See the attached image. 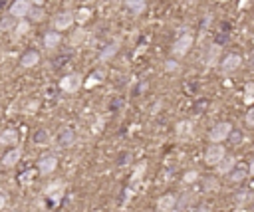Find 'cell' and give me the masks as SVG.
<instances>
[{"label": "cell", "mask_w": 254, "mask_h": 212, "mask_svg": "<svg viewBox=\"0 0 254 212\" xmlns=\"http://www.w3.org/2000/svg\"><path fill=\"white\" fill-rule=\"evenodd\" d=\"M60 42H62V34H60V32H56V30H50V32H46V34H44V46H46L48 50L58 48V46H60Z\"/></svg>", "instance_id": "4fadbf2b"}, {"label": "cell", "mask_w": 254, "mask_h": 212, "mask_svg": "<svg viewBox=\"0 0 254 212\" xmlns=\"http://www.w3.org/2000/svg\"><path fill=\"white\" fill-rule=\"evenodd\" d=\"M16 143H18L16 129H4L0 133V145H16Z\"/></svg>", "instance_id": "2e32d148"}, {"label": "cell", "mask_w": 254, "mask_h": 212, "mask_svg": "<svg viewBox=\"0 0 254 212\" xmlns=\"http://www.w3.org/2000/svg\"><path fill=\"white\" fill-rule=\"evenodd\" d=\"M225 157H227L225 147H222V145H211L207 149V153H205V163L211 165V167H216Z\"/></svg>", "instance_id": "277c9868"}, {"label": "cell", "mask_w": 254, "mask_h": 212, "mask_svg": "<svg viewBox=\"0 0 254 212\" xmlns=\"http://www.w3.org/2000/svg\"><path fill=\"white\" fill-rule=\"evenodd\" d=\"M193 123H190V121H179L177 123V127H175V135L181 139V141H187V139H190L193 137Z\"/></svg>", "instance_id": "9c48e42d"}, {"label": "cell", "mask_w": 254, "mask_h": 212, "mask_svg": "<svg viewBox=\"0 0 254 212\" xmlns=\"http://www.w3.org/2000/svg\"><path fill=\"white\" fill-rule=\"evenodd\" d=\"M56 167H58V159L54 155H42L38 159V173L44 174V176L52 174L56 171Z\"/></svg>", "instance_id": "52a82bcc"}, {"label": "cell", "mask_w": 254, "mask_h": 212, "mask_svg": "<svg viewBox=\"0 0 254 212\" xmlns=\"http://www.w3.org/2000/svg\"><path fill=\"white\" fill-rule=\"evenodd\" d=\"M104 76H106V74H104L102 70H100V72H95V74H91V76L87 77V81H85L84 85H85L87 89H91L93 85H98V83H102V79H104Z\"/></svg>", "instance_id": "603a6c76"}, {"label": "cell", "mask_w": 254, "mask_h": 212, "mask_svg": "<svg viewBox=\"0 0 254 212\" xmlns=\"http://www.w3.org/2000/svg\"><path fill=\"white\" fill-rule=\"evenodd\" d=\"M240 66H242V58H240L238 54H229V56L220 62V70H222V74H227V76L238 72Z\"/></svg>", "instance_id": "5b68a950"}, {"label": "cell", "mask_w": 254, "mask_h": 212, "mask_svg": "<svg viewBox=\"0 0 254 212\" xmlns=\"http://www.w3.org/2000/svg\"><path fill=\"white\" fill-rule=\"evenodd\" d=\"M34 176H36V171H24V173L20 174V185H30Z\"/></svg>", "instance_id": "4316f807"}, {"label": "cell", "mask_w": 254, "mask_h": 212, "mask_svg": "<svg viewBox=\"0 0 254 212\" xmlns=\"http://www.w3.org/2000/svg\"><path fill=\"white\" fill-rule=\"evenodd\" d=\"M145 163H141V165H137L135 167V171H133V176H131V183H139V180H141V174L145 173Z\"/></svg>", "instance_id": "83f0119b"}, {"label": "cell", "mask_w": 254, "mask_h": 212, "mask_svg": "<svg viewBox=\"0 0 254 212\" xmlns=\"http://www.w3.org/2000/svg\"><path fill=\"white\" fill-rule=\"evenodd\" d=\"M82 85H84V81H82L80 74H68V76H64L62 81H60V89L62 92H66V94H76Z\"/></svg>", "instance_id": "3957f363"}, {"label": "cell", "mask_w": 254, "mask_h": 212, "mask_svg": "<svg viewBox=\"0 0 254 212\" xmlns=\"http://www.w3.org/2000/svg\"><path fill=\"white\" fill-rule=\"evenodd\" d=\"M244 176H246V171H244V169H238V171H233L229 178L233 180V183H240V180H244Z\"/></svg>", "instance_id": "4dcf8cb0"}, {"label": "cell", "mask_w": 254, "mask_h": 212, "mask_svg": "<svg viewBox=\"0 0 254 212\" xmlns=\"http://www.w3.org/2000/svg\"><path fill=\"white\" fill-rule=\"evenodd\" d=\"M14 28H16V18H12L10 14L0 20V32H8V30H14Z\"/></svg>", "instance_id": "44dd1931"}, {"label": "cell", "mask_w": 254, "mask_h": 212, "mask_svg": "<svg viewBox=\"0 0 254 212\" xmlns=\"http://www.w3.org/2000/svg\"><path fill=\"white\" fill-rule=\"evenodd\" d=\"M197 178H199V173H197V171H189V173H185V176H183L185 183H195Z\"/></svg>", "instance_id": "d6a6232c"}, {"label": "cell", "mask_w": 254, "mask_h": 212, "mask_svg": "<svg viewBox=\"0 0 254 212\" xmlns=\"http://www.w3.org/2000/svg\"><path fill=\"white\" fill-rule=\"evenodd\" d=\"M38 62H40V54H38V52H26V54L22 56V59H20V66L28 70V68L38 66Z\"/></svg>", "instance_id": "5bb4252c"}, {"label": "cell", "mask_w": 254, "mask_h": 212, "mask_svg": "<svg viewBox=\"0 0 254 212\" xmlns=\"http://www.w3.org/2000/svg\"><path fill=\"white\" fill-rule=\"evenodd\" d=\"M89 18H91V8H80V10L74 14V20H76L78 24H85Z\"/></svg>", "instance_id": "7402d4cb"}, {"label": "cell", "mask_w": 254, "mask_h": 212, "mask_svg": "<svg viewBox=\"0 0 254 212\" xmlns=\"http://www.w3.org/2000/svg\"><path fill=\"white\" fill-rule=\"evenodd\" d=\"M6 206V198H4V194H0V210H2Z\"/></svg>", "instance_id": "8d00e7d4"}, {"label": "cell", "mask_w": 254, "mask_h": 212, "mask_svg": "<svg viewBox=\"0 0 254 212\" xmlns=\"http://www.w3.org/2000/svg\"><path fill=\"white\" fill-rule=\"evenodd\" d=\"M218 56H220V46L212 44V46L209 48V56H207V66H209V68L216 64V59H218Z\"/></svg>", "instance_id": "ffe728a7"}, {"label": "cell", "mask_w": 254, "mask_h": 212, "mask_svg": "<svg viewBox=\"0 0 254 212\" xmlns=\"http://www.w3.org/2000/svg\"><path fill=\"white\" fill-rule=\"evenodd\" d=\"M87 2H93V0H87Z\"/></svg>", "instance_id": "60d3db41"}, {"label": "cell", "mask_w": 254, "mask_h": 212, "mask_svg": "<svg viewBox=\"0 0 254 212\" xmlns=\"http://www.w3.org/2000/svg\"><path fill=\"white\" fill-rule=\"evenodd\" d=\"M34 141H36V143H38L40 147H44V145L48 143V133H46V131H40V133H36Z\"/></svg>", "instance_id": "1f68e13d"}, {"label": "cell", "mask_w": 254, "mask_h": 212, "mask_svg": "<svg viewBox=\"0 0 254 212\" xmlns=\"http://www.w3.org/2000/svg\"><path fill=\"white\" fill-rule=\"evenodd\" d=\"M102 125H104V121L100 119V121H98V123H95V125H93V133H100V131H102Z\"/></svg>", "instance_id": "d590c367"}, {"label": "cell", "mask_w": 254, "mask_h": 212, "mask_svg": "<svg viewBox=\"0 0 254 212\" xmlns=\"http://www.w3.org/2000/svg\"><path fill=\"white\" fill-rule=\"evenodd\" d=\"M20 157H22V151H20L18 147H14V149H10L8 153L2 157V165H4V167H14V165L20 161Z\"/></svg>", "instance_id": "9a60e30c"}, {"label": "cell", "mask_w": 254, "mask_h": 212, "mask_svg": "<svg viewBox=\"0 0 254 212\" xmlns=\"http://www.w3.org/2000/svg\"><path fill=\"white\" fill-rule=\"evenodd\" d=\"M85 34H87V32H85V30H84V28H78V30H76V32L72 34V38H70V42H72V46H78V44H82V42H84V38H85Z\"/></svg>", "instance_id": "d4e9b609"}, {"label": "cell", "mask_w": 254, "mask_h": 212, "mask_svg": "<svg viewBox=\"0 0 254 212\" xmlns=\"http://www.w3.org/2000/svg\"><path fill=\"white\" fill-rule=\"evenodd\" d=\"M233 133V125L227 123V121H220V123H216L211 131H209V139L212 145H220L222 141H227Z\"/></svg>", "instance_id": "6da1fadb"}, {"label": "cell", "mask_w": 254, "mask_h": 212, "mask_svg": "<svg viewBox=\"0 0 254 212\" xmlns=\"http://www.w3.org/2000/svg\"><path fill=\"white\" fill-rule=\"evenodd\" d=\"M179 70H181V66H179L177 59H167V62H165V72L175 74V72H179Z\"/></svg>", "instance_id": "f546056e"}, {"label": "cell", "mask_w": 254, "mask_h": 212, "mask_svg": "<svg viewBox=\"0 0 254 212\" xmlns=\"http://www.w3.org/2000/svg\"><path fill=\"white\" fill-rule=\"evenodd\" d=\"M244 121H246V125H248V127H254V107H250V109L246 111Z\"/></svg>", "instance_id": "836d02e7"}, {"label": "cell", "mask_w": 254, "mask_h": 212, "mask_svg": "<svg viewBox=\"0 0 254 212\" xmlns=\"http://www.w3.org/2000/svg\"><path fill=\"white\" fill-rule=\"evenodd\" d=\"M248 174L254 176V161H250V167H248Z\"/></svg>", "instance_id": "74e56055"}, {"label": "cell", "mask_w": 254, "mask_h": 212, "mask_svg": "<svg viewBox=\"0 0 254 212\" xmlns=\"http://www.w3.org/2000/svg\"><path fill=\"white\" fill-rule=\"evenodd\" d=\"M60 145L62 147H72L74 145V139H76V135H74V131L72 129H64L62 133H60Z\"/></svg>", "instance_id": "ac0fdd59"}, {"label": "cell", "mask_w": 254, "mask_h": 212, "mask_svg": "<svg viewBox=\"0 0 254 212\" xmlns=\"http://www.w3.org/2000/svg\"><path fill=\"white\" fill-rule=\"evenodd\" d=\"M236 167V159L234 157H225L218 165H216V173L218 174H231Z\"/></svg>", "instance_id": "7c38bea8"}, {"label": "cell", "mask_w": 254, "mask_h": 212, "mask_svg": "<svg viewBox=\"0 0 254 212\" xmlns=\"http://www.w3.org/2000/svg\"><path fill=\"white\" fill-rule=\"evenodd\" d=\"M64 180H54V183H50L46 189H44V193H46V196L48 198H52V200H60V196L64 194Z\"/></svg>", "instance_id": "30bf717a"}, {"label": "cell", "mask_w": 254, "mask_h": 212, "mask_svg": "<svg viewBox=\"0 0 254 212\" xmlns=\"http://www.w3.org/2000/svg\"><path fill=\"white\" fill-rule=\"evenodd\" d=\"M32 10V2L30 0H16L10 4V16L16 20H24Z\"/></svg>", "instance_id": "8992f818"}, {"label": "cell", "mask_w": 254, "mask_h": 212, "mask_svg": "<svg viewBox=\"0 0 254 212\" xmlns=\"http://www.w3.org/2000/svg\"><path fill=\"white\" fill-rule=\"evenodd\" d=\"M199 212H211V210H209V206H201Z\"/></svg>", "instance_id": "ab89813d"}, {"label": "cell", "mask_w": 254, "mask_h": 212, "mask_svg": "<svg viewBox=\"0 0 254 212\" xmlns=\"http://www.w3.org/2000/svg\"><path fill=\"white\" fill-rule=\"evenodd\" d=\"M28 16H30V18H32V20H34V22H42V20H44V16H46V14H44V10H42V8H32V10H30V14H28Z\"/></svg>", "instance_id": "f1b7e54d"}, {"label": "cell", "mask_w": 254, "mask_h": 212, "mask_svg": "<svg viewBox=\"0 0 254 212\" xmlns=\"http://www.w3.org/2000/svg\"><path fill=\"white\" fill-rule=\"evenodd\" d=\"M190 48H193V36H190V34H181L175 40V44L171 48V54H173V58H185Z\"/></svg>", "instance_id": "7a4b0ae2"}, {"label": "cell", "mask_w": 254, "mask_h": 212, "mask_svg": "<svg viewBox=\"0 0 254 212\" xmlns=\"http://www.w3.org/2000/svg\"><path fill=\"white\" fill-rule=\"evenodd\" d=\"M32 2H34V4H36V6H42V4H44V2H46V0H32Z\"/></svg>", "instance_id": "f35d334b"}, {"label": "cell", "mask_w": 254, "mask_h": 212, "mask_svg": "<svg viewBox=\"0 0 254 212\" xmlns=\"http://www.w3.org/2000/svg\"><path fill=\"white\" fill-rule=\"evenodd\" d=\"M28 30H30V22H26V20H20V22L16 24V28L12 30V32H14V38H20V36L28 34Z\"/></svg>", "instance_id": "cb8c5ba5"}, {"label": "cell", "mask_w": 254, "mask_h": 212, "mask_svg": "<svg viewBox=\"0 0 254 212\" xmlns=\"http://www.w3.org/2000/svg\"><path fill=\"white\" fill-rule=\"evenodd\" d=\"M125 4H127V8H129L131 12L141 14L145 10V6H147V0H125Z\"/></svg>", "instance_id": "d6986e66"}, {"label": "cell", "mask_w": 254, "mask_h": 212, "mask_svg": "<svg viewBox=\"0 0 254 212\" xmlns=\"http://www.w3.org/2000/svg\"><path fill=\"white\" fill-rule=\"evenodd\" d=\"M36 107H38V103H30V105L26 107V113H28V115H32V113L36 111Z\"/></svg>", "instance_id": "e575fe53"}, {"label": "cell", "mask_w": 254, "mask_h": 212, "mask_svg": "<svg viewBox=\"0 0 254 212\" xmlns=\"http://www.w3.org/2000/svg\"><path fill=\"white\" fill-rule=\"evenodd\" d=\"M254 101V81L246 83L244 87V103H252Z\"/></svg>", "instance_id": "484cf974"}, {"label": "cell", "mask_w": 254, "mask_h": 212, "mask_svg": "<svg viewBox=\"0 0 254 212\" xmlns=\"http://www.w3.org/2000/svg\"><path fill=\"white\" fill-rule=\"evenodd\" d=\"M117 48H119V44H117V42H113V44L106 46V48H104V52L100 54V62H109V59L117 54Z\"/></svg>", "instance_id": "e0dca14e"}, {"label": "cell", "mask_w": 254, "mask_h": 212, "mask_svg": "<svg viewBox=\"0 0 254 212\" xmlns=\"http://www.w3.org/2000/svg\"><path fill=\"white\" fill-rule=\"evenodd\" d=\"M157 208H159V212H173L177 208V198L173 194H163L157 200Z\"/></svg>", "instance_id": "8fae6325"}, {"label": "cell", "mask_w": 254, "mask_h": 212, "mask_svg": "<svg viewBox=\"0 0 254 212\" xmlns=\"http://www.w3.org/2000/svg\"><path fill=\"white\" fill-rule=\"evenodd\" d=\"M74 12L66 10V12H62L54 18V28H56V32H62V30H68L72 24H74Z\"/></svg>", "instance_id": "ba28073f"}]
</instances>
